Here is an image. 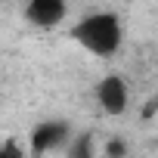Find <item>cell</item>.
<instances>
[{
	"mask_svg": "<svg viewBox=\"0 0 158 158\" xmlns=\"http://www.w3.org/2000/svg\"><path fill=\"white\" fill-rule=\"evenodd\" d=\"M68 16V0H28L25 3V19L34 28H59Z\"/></svg>",
	"mask_w": 158,
	"mask_h": 158,
	"instance_id": "4",
	"label": "cell"
},
{
	"mask_svg": "<svg viewBox=\"0 0 158 158\" xmlns=\"http://www.w3.org/2000/svg\"><path fill=\"white\" fill-rule=\"evenodd\" d=\"M68 155H71V158H90V155H93V146H90V133H77V139L68 146Z\"/></svg>",
	"mask_w": 158,
	"mask_h": 158,
	"instance_id": "5",
	"label": "cell"
},
{
	"mask_svg": "<svg viewBox=\"0 0 158 158\" xmlns=\"http://www.w3.org/2000/svg\"><path fill=\"white\" fill-rule=\"evenodd\" d=\"M71 124L62 118H47L31 130V155H50L71 139Z\"/></svg>",
	"mask_w": 158,
	"mask_h": 158,
	"instance_id": "2",
	"label": "cell"
},
{
	"mask_svg": "<svg viewBox=\"0 0 158 158\" xmlns=\"http://www.w3.org/2000/svg\"><path fill=\"white\" fill-rule=\"evenodd\" d=\"M106 152H109V155H124V152H127V143H121V139H112V143L106 146Z\"/></svg>",
	"mask_w": 158,
	"mask_h": 158,
	"instance_id": "6",
	"label": "cell"
},
{
	"mask_svg": "<svg viewBox=\"0 0 158 158\" xmlns=\"http://www.w3.org/2000/svg\"><path fill=\"white\" fill-rule=\"evenodd\" d=\"M71 37L81 44L87 53L106 59V56H115L124 44V25L115 13L109 10H96V13H87L84 19H77L74 28H71Z\"/></svg>",
	"mask_w": 158,
	"mask_h": 158,
	"instance_id": "1",
	"label": "cell"
},
{
	"mask_svg": "<svg viewBox=\"0 0 158 158\" xmlns=\"http://www.w3.org/2000/svg\"><path fill=\"white\" fill-rule=\"evenodd\" d=\"M96 102L102 106L106 115H124L130 106V87L121 74H106L96 84Z\"/></svg>",
	"mask_w": 158,
	"mask_h": 158,
	"instance_id": "3",
	"label": "cell"
}]
</instances>
